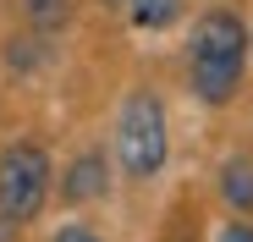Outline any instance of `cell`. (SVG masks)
Here are the masks:
<instances>
[{"instance_id": "9", "label": "cell", "mask_w": 253, "mask_h": 242, "mask_svg": "<svg viewBox=\"0 0 253 242\" xmlns=\"http://www.w3.org/2000/svg\"><path fill=\"white\" fill-rule=\"evenodd\" d=\"M220 242H253V226H226Z\"/></svg>"}, {"instance_id": "3", "label": "cell", "mask_w": 253, "mask_h": 242, "mask_svg": "<svg viewBox=\"0 0 253 242\" xmlns=\"http://www.w3.org/2000/svg\"><path fill=\"white\" fill-rule=\"evenodd\" d=\"M44 198H50V154L39 143H11L0 154V215L28 226L39 220Z\"/></svg>"}, {"instance_id": "5", "label": "cell", "mask_w": 253, "mask_h": 242, "mask_svg": "<svg viewBox=\"0 0 253 242\" xmlns=\"http://www.w3.org/2000/svg\"><path fill=\"white\" fill-rule=\"evenodd\" d=\"M220 198H226L237 215H253V165H248V160H226V171H220Z\"/></svg>"}, {"instance_id": "4", "label": "cell", "mask_w": 253, "mask_h": 242, "mask_svg": "<svg viewBox=\"0 0 253 242\" xmlns=\"http://www.w3.org/2000/svg\"><path fill=\"white\" fill-rule=\"evenodd\" d=\"M105 187H110V165H105L99 149L77 154L66 165V176H61V198L66 204H94V198H105Z\"/></svg>"}, {"instance_id": "1", "label": "cell", "mask_w": 253, "mask_h": 242, "mask_svg": "<svg viewBox=\"0 0 253 242\" xmlns=\"http://www.w3.org/2000/svg\"><path fill=\"white\" fill-rule=\"evenodd\" d=\"M248 66V28L231 11H204L187 33V72L204 105H231Z\"/></svg>"}, {"instance_id": "7", "label": "cell", "mask_w": 253, "mask_h": 242, "mask_svg": "<svg viewBox=\"0 0 253 242\" xmlns=\"http://www.w3.org/2000/svg\"><path fill=\"white\" fill-rule=\"evenodd\" d=\"M22 6H28V22L39 33H61L72 22V0H22Z\"/></svg>"}, {"instance_id": "8", "label": "cell", "mask_w": 253, "mask_h": 242, "mask_svg": "<svg viewBox=\"0 0 253 242\" xmlns=\"http://www.w3.org/2000/svg\"><path fill=\"white\" fill-rule=\"evenodd\" d=\"M50 242H99V237H94L88 226H61V231H55Z\"/></svg>"}, {"instance_id": "2", "label": "cell", "mask_w": 253, "mask_h": 242, "mask_svg": "<svg viewBox=\"0 0 253 242\" xmlns=\"http://www.w3.org/2000/svg\"><path fill=\"white\" fill-rule=\"evenodd\" d=\"M165 154H171V121H165V105L160 94L149 88H132L121 99V116H116V160L132 182H149L160 176Z\"/></svg>"}, {"instance_id": "6", "label": "cell", "mask_w": 253, "mask_h": 242, "mask_svg": "<svg viewBox=\"0 0 253 242\" xmlns=\"http://www.w3.org/2000/svg\"><path fill=\"white\" fill-rule=\"evenodd\" d=\"M126 6H132V22H138V28H149V33L171 28V22L182 17V0H126Z\"/></svg>"}]
</instances>
